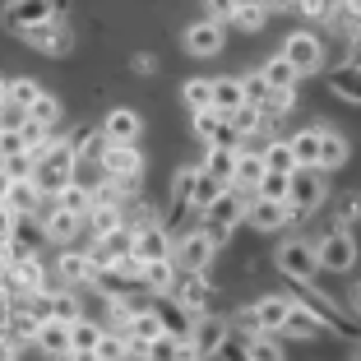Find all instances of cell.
<instances>
[{"label":"cell","instance_id":"obj_44","mask_svg":"<svg viewBox=\"0 0 361 361\" xmlns=\"http://www.w3.org/2000/svg\"><path fill=\"white\" fill-rule=\"evenodd\" d=\"M56 116H61V102L42 93L37 102H32V111H28V126H37V130H51V126H56Z\"/></svg>","mask_w":361,"mask_h":361},{"label":"cell","instance_id":"obj_43","mask_svg":"<svg viewBox=\"0 0 361 361\" xmlns=\"http://www.w3.org/2000/svg\"><path fill=\"white\" fill-rule=\"evenodd\" d=\"M287 195H292V176H283V171H269V176L259 180L255 200H269V204H287Z\"/></svg>","mask_w":361,"mask_h":361},{"label":"cell","instance_id":"obj_49","mask_svg":"<svg viewBox=\"0 0 361 361\" xmlns=\"http://www.w3.org/2000/svg\"><path fill=\"white\" fill-rule=\"evenodd\" d=\"M241 84H245V102H250V106H259V111H264V102H269V97H274V88L264 84V75H250V79H241Z\"/></svg>","mask_w":361,"mask_h":361},{"label":"cell","instance_id":"obj_37","mask_svg":"<svg viewBox=\"0 0 361 361\" xmlns=\"http://www.w3.org/2000/svg\"><path fill=\"white\" fill-rule=\"evenodd\" d=\"M195 180H200V167H176V176H171V200H176V209H190L195 204Z\"/></svg>","mask_w":361,"mask_h":361},{"label":"cell","instance_id":"obj_39","mask_svg":"<svg viewBox=\"0 0 361 361\" xmlns=\"http://www.w3.org/2000/svg\"><path fill=\"white\" fill-rule=\"evenodd\" d=\"M264 167L269 171H283V176H292V171H297V158H292V144H287V139H269Z\"/></svg>","mask_w":361,"mask_h":361},{"label":"cell","instance_id":"obj_22","mask_svg":"<svg viewBox=\"0 0 361 361\" xmlns=\"http://www.w3.org/2000/svg\"><path fill=\"white\" fill-rule=\"evenodd\" d=\"M269 176V167H264V153H245L241 149V158H236V180L232 185H241L250 200H255V190H259V180Z\"/></svg>","mask_w":361,"mask_h":361},{"label":"cell","instance_id":"obj_3","mask_svg":"<svg viewBox=\"0 0 361 361\" xmlns=\"http://www.w3.org/2000/svg\"><path fill=\"white\" fill-rule=\"evenodd\" d=\"M245 209H250V204H245V195H236V190H227L223 200L213 204L209 213H204V236H209L213 245H223L227 236L236 232V227L245 223Z\"/></svg>","mask_w":361,"mask_h":361},{"label":"cell","instance_id":"obj_33","mask_svg":"<svg viewBox=\"0 0 361 361\" xmlns=\"http://www.w3.org/2000/svg\"><path fill=\"white\" fill-rule=\"evenodd\" d=\"M61 278L65 283H97L93 255H61Z\"/></svg>","mask_w":361,"mask_h":361},{"label":"cell","instance_id":"obj_56","mask_svg":"<svg viewBox=\"0 0 361 361\" xmlns=\"http://www.w3.org/2000/svg\"><path fill=\"white\" fill-rule=\"evenodd\" d=\"M10 190H14V176L0 167V204H5V195H10Z\"/></svg>","mask_w":361,"mask_h":361},{"label":"cell","instance_id":"obj_36","mask_svg":"<svg viewBox=\"0 0 361 361\" xmlns=\"http://www.w3.org/2000/svg\"><path fill=\"white\" fill-rule=\"evenodd\" d=\"M88 223H93V236H97V241H106L111 232H121V209H116V204H102V200H97V209L88 213Z\"/></svg>","mask_w":361,"mask_h":361},{"label":"cell","instance_id":"obj_1","mask_svg":"<svg viewBox=\"0 0 361 361\" xmlns=\"http://www.w3.org/2000/svg\"><path fill=\"white\" fill-rule=\"evenodd\" d=\"M75 149L70 144H51V149L37 158V171H32V185L42 195H51V200H61L65 185H75Z\"/></svg>","mask_w":361,"mask_h":361},{"label":"cell","instance_id":"obj_26","mask_svg":"<svg viewBox=\"0 0 361 361\" xmlns=\"http://www.w3.org/2000/svg\"><path fill=\"white\" fill-rule=\"evenodd\" d=\"M79 223H84V218H75V213L56 209V204H51V209H42V232L51 236V241H61V245H65L70 236L79 232Z\"/></svg>","mask_w":361,"mask_h":361},{"label":"cell","instance_id":"obj_46","mask_svg":"<svg viewBox=\"0 0 361 361\" xmlns=\"http://www.w3.org/2000/svg\"><path fill=\"white\" fill-rule=\"evenodd\" d=\"M97 361H130V338H121V334H102V343H97Z\"/></svg>","mask_w":361,"mask_h":361},{"label":"cell","instance_id":"obj_15","mask_svg":"<svg viewBox=\"0 0 361 361\" xmlns=\"http://www.w3.org/2000/svg\"><path fill=\"white\" fill-rule=\"evenodd\" d=\"M241 106H250L241 79H213V111H218V116L227 121V116H236Z\"/></svg>","mask_w":361,"mask_h":361},{"label":"cell","instance_id":"obj_8","mask_svg":"<svg viewBox=\"0 0 361 361\" xmlns=\"http://www.w3.org/2000/svg\"><path fill=\"white\" fill-rule=\"evenodd\" d=\"M213 255H218V245H213L204 232H190L185 241L176 245V255H171V264H176V269H185V274H204V269L213 264Z\"/></svg>","mask_w":361,"mask_h":361},{"label":"cell","instance_id":"obj_18","mask_svg":"<svg viewBox=\"0 0 361 361\" xmlns=\"http://www.w3.org/2000/svg\"><path fill=\"white\" fill-rule=\"evenodd\" d=\"M287 144H292V158H297V167H319V153H324V126L301 130V135H292Z\"/></svg>","mask_w":361,"mask_h":361},{"label":"cell","instance_id":"obj_14","mask_svg":"<svg viewBox=\"0 0 361 361\" xmlns=\"http://www.w3.org/2000/svg\"><path fill=\"white\" fill-rule=\"evenodd\" d=\"M227 334H232V329H227V319H204V315H200L190 343H195V352H200V357H213V352L227 348Z\"/></svg>","mask_w":361,"mask_h":361},{"label":"cell","instance_id":"obj_34","mask_svg":"<svg viewBox=\"0 0 361 361\" xmlns=\"http://www.w3.org/2000/svg\"><path fill=\"white\" fill-rule=\"evenodd\" d=\"M343 162H348V139H343L338 130L324 126V153H319V171H334V167H343Z\"/></svg>","mask_w":361,"mask_h":361},{"label":"cell","instance_id":"obj_59","mask_svg":"<svg viewBox=\"0 0 361 361\" xmlns=\"http://www.w3.org/2000/svg\"><path fill=\"white\" fill-rule=\"evenodd\" d=\"M352 65H357V70H361V37H357V42H352Z\"/></svg>","mask_w":361,"mask_h":361},{"label":"cell","instance_id":"obj_24","mask_svg":"<svg viewBox=\"0 0 361 361\" xmlns=\"http://www.w3.org/2000/svg\"><path fill=\"white\" fill-rule=\"evenodd\" d=\"M259 75H264V84L274 88V93H292V88H297V79H301L297 70H292V61H287L283 51H278V56H269Z\"/></svg>","mask_w":361,"mask_h":361},{"label":"cell","instance_id":"obj_45","mask_svg":"<svg viewBox=\"0 0 361 361\" xmlns=\"http://www.w3.org/2000/svg\"><path fill=\"white\" fill-rule=\"evenodd\" d=\"M227 126H232V135H255V130L264 126V111H259V106H241L236 116H227Z\"/></svg>","mask_w":361,"mask_h":361},{"label":"cell","instance_id":"obj_55","mask_svg":"<svg viewBox=\"0 0 361 361\" xmlns=\"http://www.w3.org/2000/svg\"><path fill=\"white\" fill-rule=\"evenodd\" d=\"M130 70H135V75H153V70H158V61H153L149 51H139L135 61H130Z\"/></svg>","mask_w":361,"mask_h":361},{"label":"cell","instance_id":"obj_61","mask_svg":"<svg viewBox=\"0 0 361 361\" xmlns=\"http://www.w3.org/2000/svg\"><path fill=\"white\" fill-rule=\"evenodd\" d=\"M10 361H19V357H10Z\"/></svg>","mask_w":361,"mask_h":361},{"label":"cell","instance_id":"obj_29","mask_svg":"<svg viewBox=\"0 0 361 361\" xmlns=\"http://www.w3.org/2000/svg\"><path fill=\"white\" fill-rule=\"evenodd\" d=\"M223 14H232L241 32H259V28H264V19H269L264 5H250V0H232V5H223Z\"/></svg>","mask_w":361,"mask_h":361},{"label":"cell","instance_id":"obj_62","mask_svg":"<svg viewBox=\"0 0 361 361\" xmlns=\"http://www.w3.org/2000/svg\"><path fill=\"white\" fill-rule=\"evenodd\" d=\"M236 361H241V357H236Z\"/></svg>","mask_w":361,"mask_h":361},{"label":"cell","instance_id":"obj_16","mask_svg":"<svg viewBox=\"0 0 361 361\" xmlns=\"http://www.w3.org/2000/svg\"><path fill=\"white\" fill-rule=\"evenodd\" d=\"M70 149H75V158H88V162H97L102 167V158H106V149H111V139L102 135V130H88V126H79L75 135L65 139Z\"/></svg>","mask_w":361,"mask_h":361},{"label":"cell","instance_id":"obj_57","mask_svg":"<svg viewBox=\"0 0 361 361\" xmlns=\"http://www.w3.org/2000/svg\"><path fill=\"white\" fill-rule=\"evenodd\" d=\"M65 361H97V352H70Z\"/></svg>","mask_w":361,"mask_h":361},{"label":"cell","instance_id":"obj_48","mask_svg":"<svg viewBox=\"0 0 361 361\" xmlns=\"http://www.w3.org/2000/svg\"><path fill=\"white\" fill-rule=\"evenodd\" d=\"M14 283L19 287H28V292H37V287H42V264H37V259H14Z\"/></svg>","mask_w":361,"mask_h":361},{"label":"cell","instance_id":"obj_17","mask_svg":"<svg viewBox=\"0 0 361 361\" xmlns=\"http://www.w3.org/2000/svg\"><path fill=\"white\" fill-rule=\"evenodd\" d=\"M287 218H292V209L287 204H269V200H250V209H245V223L255 232H278Z\"/></svg>","mask_w":361,"mask_h":361},{"label":"cell","instance_id":"obj_19","mask_svg":"<svg viewBox=\"0 0 361 361\" xmlns=\"http://www.w3.org/2000/svg\"><path fill=\"white\" fill-rule=\"evenodd\" d=\"M139 116L130 111V106H116V111H106V121H102V135L111 139V144H135V135H139Z\"/></svg>","mask_w":361,"mask_h":361},{"label":"cell","instance_id":"obj_60","mask_svg":"<svg viewBox=\"0 0 361 361\" xmlns=\"http://www.w3.org/2000/svg\"><path fill=\"white\" fill-rule=\"evenodd\" d=\"M0 106H5V84H0Z\"/></svg>","mask_w":361,"mask_h":361},{"label":"cell","instance_id":"obj_2","mask_svg":"<svg viewBox=\"0 0 361 361\" xmlns=\"http://www.w3.org/2000/svg\"><path fill=\"white\" fill-rule=\"evenodd\" d=\"M324 195H329L324 171H319V167H297V171H292V195H287V209H292V218H310V213L324 204Z\"/></svg>","mask_w":361,"mask_h":361},{"label":"cell","instance_id":"obj_10","mask_svg":"<svg viewBox=\"0 0 361 361\" xmlns=\"http://www.w3.org/2000/svg\"><path fill=\"white\" fill-rule=\"evenodd\" d=\"M158 259H171V241H167V232H162L158 223L135 227V264L144 269V264H158Z\"/></svg>","mask_w":361,"mask_h":361},{"label":"cell","instance_id":"obj_25","mask_svg":"<svg viewBox=\"0 0 361 361\" xmlns=\"http://www.w3.org/2000/svg\"><path fill=\"white\" fill-rule=\"evenodd\" d=\"M329 93L343 97V102H357L361 106V70L357 65H338V70H329Z\"/></svg>","mask_w":361,"mask_h":361},{"label":"cell","instance_id":"obj_12","mask_svg":"<svg viewBox=\"0 0 361 361\" xmlns=\"http://www.w3.org/2000/svg\"><path fill=\"white\" fill-rule=\"evenodd\" d=\"M153 315H158L162 334H167V338H176V343H190L195 324H200V319H195L185 306H176V301H158V306H153Z\"/></svg>","mask_w":361,"mask_h":361},{"label":"cell","instance_id":"obj_54","mask_svg":"<svg viewBox=\"0 0 361 361\" xmlns=\"http://www.w3.org/2000/svg\"><path fill=\"white\" fill-rule=\"evenodd\" d=\"M10 236H14V213L5 209V204H0V250L10 245Z\"/></svg>","mask_w":361,"mask_h":361},{"label":"cell","instance_id":"obj_11","mask_svg":"<svg viewBox=\"0 0 361 361\" xmlns=\"http://www.w3.org/2000/svg\"><path fill=\"white\" fill-rule=\"evenodd\" d=\"M5 19H10L14 32H32L42 23H56V5L47 0H19V5H5Z\"/></svg>","mask_w":361,"mask_h":361},{"label":"cell","instance_id":"obj_20","mask_svg":"<svg viewBox=\"0 0 361 361\" xmlns=\"http://www.w3.org/2000/svg\"><path fill=\"white\" fill-rule=\"evenodd\" d=\"M236 158H241V149H223V144H213V149H209V158H204L200 167L209 171L213 180H223L227 190H232V180H236Z\"/></svg>","mask_w":361,"mask_h":361},{"label":"cell","instance_id":"obj_27","mask_svg":"<svg viewBox=\"0 0 361 361\" xmlns=\"http://www.w3.org/2000/svg\"><path fill=\"white\" fill-rule=\"evenodd\" d=\"M176 306H185L195 319H200V310L209 306V283H204V274H190L185 283L176 287Z\"/></svg>","mask_w":361,"mask_h":361},{"label":"cell","instance_id":"obj_32","mask_svg":"<svg viewBox=\"0 0 361 361\" xmlns=\"http://www.w3.org/2000/svg\"><path fill=\"white\" fill-rule=\"evenodd\" d=\"M287 310H292V301H283V297H264V301H259V306H255V319H259V329H283V324H287Z\"/></svg>","mask_w":361,"mask_h":361},{"label":"cell","instance_id":"obj_21","mask_svg":"<svg viewBox=\"0 0 361 361\" xmlns=\"http://www.w3.org/2000/svg\"><path fill=\"white\" fill-rule=\"evenodd\" d=\"M283 334H287V338H301V343H310V338H319V334H324V319H319L315 310H306V306H292V310H287V324H283Z\"/></svg>","mask_w":361,"mask_h":361},{"label":"cell","instance_id":"obj_4","mask_svg":"<svg viewBox=\"0 0 361 361\" xmlns=\"http://www.w3.org/2000/svg\"><path fill=\"white\" fill-rule=\"evenodd\" d=\"M274 264L283 269V274L292 278V283L310 287V278L319 274V250H315V241H287V245H278Z\"/></svg>","mask_w":361,"mask_h":361},{"label":"cell","instance_id":"obj_42","mask_svg":"<svg viewBox=\"0 0 361 361\" xmlns=\"http://www.w3.org/2000/svg\"><path fill=\"white\" fill-rule=\"evenodd\" d=\"M97 343H102V329L93 319H75L70 324V352H97Z\"/></svg>","mask_w":361,"mask_h":361},{"label":"cell","instance_id":"obj_51","mask_svg":"<svg viewBox=\"0 0 361 361\" xmlns=\"http://www.w3.org/2000/svg\"><path fill=\"white\" fill-rule=\"evenodd\" d=\"M357 218H361V195H348L338 209V232H348V223H357Z\"/></svg>","mask_w":361,"mask_h":361},{"label":"cell","instance_id":"obj_52","mask_svg":"<svg viewBox=\"0 0 361 361\" xmlns=\"http://www.w3.org/2000/svg\"><path fill=\"white\" fill-rule=\"evenodd\" d=\"M292 102H297V93H274L264 102V116H278V111H292Z\"/></svg>","mask_w":361,"mask_h":361},{"label":"cell","instance_id":"obj_6","mask_svg":"<svg viewBox=\"0 0 361 361\" xmlns=\"http://www.w3.org/2000/svg\"><path fill=\"white\" fill-rule=\"evenodd\" d=\"M315 250H319V269H329V274H348L357 264V241H352V232H338V227L324 241H315Z\"/></svg>","mask_w":361,"mask_h":361},{"label":"cell","instance_id":"obj_28","mask_svg":"<svg viewBox=\"0 0 361 361\" xmlns=\"http://www.w3.org/2000/svg\"><path fill=\"white\" fill-rule=\"evenodd\" d=\"M56 209L75 213V218H88V213L97 209V195L88 190V185H79V180H75V185H65V190H61V200H56Z\"/></svg>","mask_w":361,"mask_h":361},{"label":"cell","instance_id":"obj_41","mask_svg":"<svg viewBox=\"0 0 361 361\" xmlns=\"http://www.w3.org/2000/svg\"><path fill=\"white\" fill-rule=\"evenodd\" d=\"M180 97H185V106H190V116L195 111H209L213 106V79H185Z\"/></svg>","mask_w":361,"mask_h":361},{"label":"cell","instance_id":"obj_53","mask_svg":"<svg viewBox=\"0 0 361 361\" xmlns=\"http://www.w3.org/2000/svg\"><path fill=\"white\" fill-rule=\"evenodd\" d=\"M301 14H306V19H334V5H324V0H306Z\"/></svg>","mask_w":361,"mask_h":361},{"label":"cell","instance_id":"obj_58","mask_svg":"<svg viewBox=\"0 0 361 361\" xmlns=\"http://www.w3.org/2000/svg\"><path fill=\"white\" fill-rule=\"evenodd\" d=\"M352 310H357V315H361V283L352 287Z\"/></svg>","mask_w":361,"mask_h":361},{"label":"cell","instance_id":"obj_40","mask_svg":"<svg viewBox=\"0 0 361 361\" xmlns=\"http://www.w3.org/2000/svg\"><path fill=\"white\" fill-rule=\"evenodd\" d=\"M37 97H42V88L32 84V79H10V84H5V102L19 106V111H32Z\"/></svg>","mask_w":361,"mask_h":361},{"label":"cell","instance_id":"obj_35","mask_svg":"<svg viewBox=\"0 0 361 361\" xmlns=\"http://www.w3.org/2000/svg\"><path fill=\"white\" fill-rule=\"evenodd\" d=\"M223 195H227V185H223V180H213L209 171L200 167V180H195V204H190V209H204V213H209L213 204L223 200Z\"/></svg>","mask_w":361,"mask_h":361},{"label":"cell","instance_id":"obj_50","mask_svg":"<svg viewBox=\"0 0 361 361\" xmlns=\"http://www.w3.org/2000/svg\"><path fill=\"white\" fill-rule=\"evenodd\" d=\"M149 361H180V343L162 334L158 343H149Z\"/></svg>","mask_w":361,"mask_h":361},{"label":"cell","instance_id":"obj_13","mask_svg":"<svg viewBox=\"0 0 361 361\" xmlns=\"http://www.w3.org/2000/svg\"><path fill=\"white\" fill-rule=\"evenodd\" d=\"M23 37H28V47H37V51H47V56H65L75 47V32L65 28V23H42V28L23 32Z\"/></svg>","mask_w":361,"mask_h":361},{"label":"cell","instance_id":"obj_31","mask_svg":"<svg viewBox=\"0 0 361 361\" xmlns=\"http://www.w3.org/2000/svg\"><path fill=\"white\" fill-rule=\"evenodd\" d=\"M47 319H61V324H75V319H84V310H79V297L70 292V287L47 297Z\"/></svg>","mask_w":361,"mask_h":361},{"label":"cell","instance_id":"obj_5","mask_svg":"<svg viewBox=\"0 0 361 361\" xmlns=\"http://www.w3.org/2000/svg\"><path fill=\"white\" fill-rule=\"evenodd\" d=\"M102 176L116 185V190H130V185H139V176H144V158H139L135 144H111L102 158Z\"/></svg>","mask_w":361,"mask_h":361},{"label":"cell","instance_id":"obj_7","mask_svg":"<svg viewBox=\"0 0 361 361\" xmlns=\"http://www.w3.org/2000/svg\"><path fill=\"white\" fill-rule=\"evenodd\" d=\"M283 56L292 61L297 75H315L319 65H324V47H319L315 32H292V37L283 42Z\"/></svg>","mask_w":361,"mask_h":361},{"label":"cell","instance_id":"obj_47","mask_svg":"<svg viewBox=\"0 0 361 361\" xmlns=\"http://www.w3.org/2000/svg\"><path fill=\"white\" fill-rule=\"evenodd\" d=\"M245 357H250V361H283V348H278V338L259 334V338L245 343Z\"/></svg>","mask_w":361,"mask_h":361},{"label":"cell","instance_id":"obj_9","mask_svg":"<svg viewBox=\"0 0 361 361\" xmlns=\"http://www.w3.org/2000/svg\"><path fill=\"white\" fill-rule=\"evenodd\" d=\"M180 42H185V51H190V56H218V51H223V42H227V28L218 19H200V23L185 28Z\"/></svg>","mask_w":361,"mask_h":361},{"label":"cell","instance_id":"obj_30","mask_svg":"<svg viewBox=\"0 0 361 361\" xmlns=\"http://www.w3.org/2000/svg\"><path fill=\"white\" fill-rule=\"evenodd\" d=\"M139 283L149 287V292H158V297H167L171 287H176V264H171V259H158V264H144Z\"/></svg>","mask_w":361,"mask_h":361},{"label":"cell","instance_id":"obj_38","mask_svg":"<svg viewBox=\"0 0 361 361\" xmlns=\"http://www.w3.org/2000/svg\"><path fill=\"white\" fill-rule=\"evenodd\" d=\"M37 200H42V190H37L32 180H14V190L5 195V209H10V213H32Z\"/></svg>","mask_w":361,"mask_h":361},{"label":"cell","instance_id":"obj_23","mask_svg":"<svg viewBox=\"0 0 361 361\" xmlns=\"http://www.w3.org/2000/svg\"><path fill=\"white\" fill-rule=\"evenodd\" d=\"M37 352H47V357H70V324H61V319H42V329H37Z\"/></svg>","mask_w":361,"mask_h":361}]
</instances>
